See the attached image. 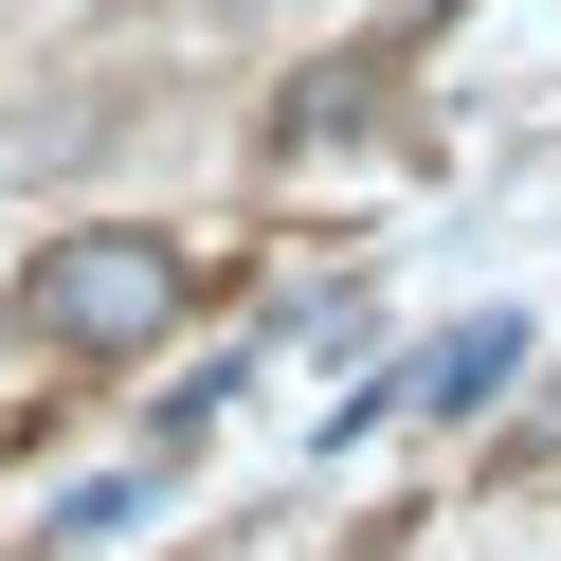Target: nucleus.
<instances>
[{"label": "nucleus", "instance_id": "obj_1", "mask_svg": "<svg viewBox=\"0 0 561 561\" xmlns=\"http://www.w3.org/2000/svg\"><path fill=\"white\" fill-rule=\"evenodd\" d=\"M19 327H37L55 363H146V344L182 327V236H146V218L37 236V272H19Z\"/></svg>", "mask_w": 561, "mask_h": 561}, {"label": "nucleus", "instance_id": "obj_2", "mask_svg": "<svg viewBox=\"0 0 561 561\" xmlns=\"http://www.w3.org/2000/svg\"><path fill=\"white\" fill-rule=\"evenodd\" d=\"M489 380H507V327H453V344H435V363H416V399H435V416H453V399H489Z\"/></svg>", "mask_w": 561, "mask_h": 561}]
</instances>
